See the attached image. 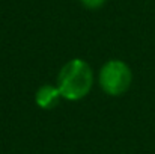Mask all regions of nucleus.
Here are the masks:
<instances>
[{"label": "nucleus", "mask_w": 155, "mask_h": 154, "mask_svg": "<svg viewBox=\"0 0 155 154\" xmlns=\"http://www.w3.org/2000/svg\"><path fill=\"white\" fill-rule=\"evenodd\" d=\"M95 74L92 67L80 57L68 60L59 71L56 86L60 97L68 101L83 100L92 89Z\"/></svg>", "instance_id": "1"}, {"label": "nucleus", "mask_w": 155, "mask_h": 154, "mask_svg": "<svg viewBox=\"0 0 155 154\" xmlns=\"http://www.w3.org/2000/svg\"><path fill=\"white\" fill-rule=\"evenodd\" d=\"M98 83L110 97L124 95L133 83V71L130 65L120 59H110L98 73Z\"/></svg>", "instance_id": "2"}, {"label": "nucleus", "mask_w": 155, "mask_h": 154, "mask_svg": "<svg viewBox=\"0 0 155 154\" xmlns=\"http://www.w3.org/2000/svg\"><path fill=\"white\" fill-rule=\"evenodd\" d=\"M60 100L62 97L56 85H42L41 88H38L35 94V103L38 104V107L45 110L56 107Z\"/></svg>", "instance_id": "3"}, {"label": "nucleus", "mask_w": 155, "mask_h": 154, "mask_svg": "<svg viewBox=\"0 0 155 154\" xmlns=\"http://www.w3.org/2000/svg\"><path fill=\"white\" fill-rule=\"evenodd\" d=\"M107 0H80L81 6L86 8V9H91V11H95V9H100L105 5Z\"/></svg>", "instance_id": "4"}]
</instances>
